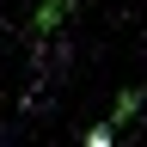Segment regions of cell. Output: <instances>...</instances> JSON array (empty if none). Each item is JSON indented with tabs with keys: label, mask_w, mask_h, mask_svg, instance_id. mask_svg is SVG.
<instances>
[{
	"label": "cell",
	"mask_w": 147,
	"mask_h": 147,
	"mask_svg": "<svg viewBox=\"0 0 147 147\" xmlns=\"http://www.w3.org/2000/svg\"><path fill=\"white\" fill-rule=\"evenodd\" d=\"M67 12H74V0H43V6H37V31H43V37H49V31H61V18H67Z\"/></svg>",
	"instance_id": "cell-1"
},
{
	"label": "cell",
	"mask_w": 147,
	"mask_h": 147,
	"mask_svg": "<svg viewBox=\"0 0 147 147\" xmlns=\"http://www.w3.org/2000/svg\"><path fill=\"white\" fill-rule=\"evenodd\" d=\"M135 110H141V86H123V92H117V110H110V123H129Z\"/></svg>",
	"instance_id": "cell-2"
},
{
	"label": "cell",
	"mask_w": 147,
	"mask_h": 147,
	"mask_svg": "<svg viewBox=\"0 0 147 147\" xmlns=\"http://www.w3.org/2000/svg\"><path fill=\"white\" fill-rule=\"evenodd\" d=\"M110 135H117V123H98V129H86V147H110Z\"/></svg>",
	"instance_id": "cell-3"
}]
</instances>
